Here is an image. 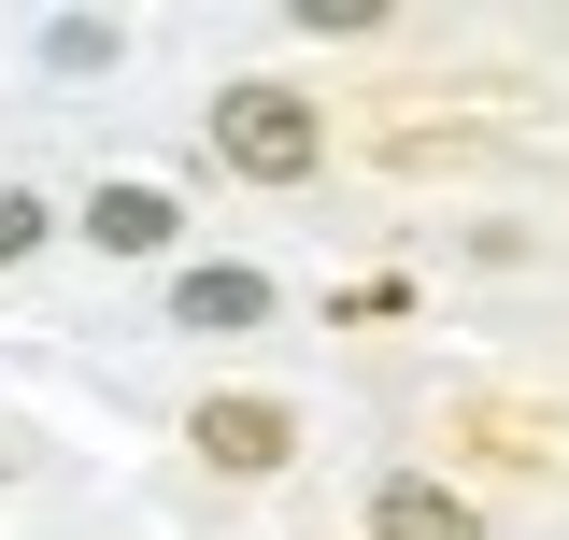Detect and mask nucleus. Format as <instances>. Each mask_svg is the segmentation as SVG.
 I'll return each instance as SVG.
<instances>
[{"instance_id":"1","label":"nucleus","mask_w":569,"mask_h":540,"mask_svg":"<svg viewBox=\"0 0 569 540\" xmlns=\"http://www.w3.org/2000/svg\"><path fill=\"white\" fill-rule=\"evenodd\" d=\"M213 157H228V171H257V186H299V171L328 157V129H313V100H299V86H257V71H242V86L213 100Z\"/></svg>"},{"instance_id":"2","label":"nucleus","mask_w":569,"mask_h":540,"mask_svg":"<svg viewBox=\"0 0 569 540\" xmlns=\"http://www.w3.org/2000/svg\"><path fill=\"white\" fill-rule=\"evenodd\" d=\"M186 441H200L228 483H257V470H284L299 456V427H284V399H200L186 412Z\"/></svg>"},{"instance_id":"3","label":"nucleus","mask_w":569,"mask_h":540,"mask_svg":"<svg viewBox=\"0 0 569 540\" xmlns=\"http://www.w3.org/2000/svg\"><path fill=\"white\" fill-rule=\"evenodd\" d=\"M171 228H186L171 186H100V200H86V242H100V257H171Z\"/></svg>"},{"instance_id":"4","label":"nucleus","mask_w":569,"mask_h":540,"mask_svg":"<svg viewBox=\"0 0 569 540\" xmlns=\"http://www.w3.org/2000/svg\"><path fill=\"white\" fill-rule=\"evenodd\" d=\"M370 540H485V527H470V498H456V483L385 470V498H370Z\"/></svg>"},{"instance_id":"5","label":"nucleus","mask_w":569,"mask_h":540,"mask_svg":"<svg viewBox=\"0 0 569 540\" xmlns=\"http://www.w3.org/2000/svg\"><path fill=\"white\" fill-rule=\"evenodd\" d=\"M171 328L242 341V328H271V284H257V270H186V284H171Z\"/></svg>"},{"instance_id":"6","label":"nucleus","mask_w":569,"mask_h":540,"mask_svg":"<svg viewBox=\"0 0 569 540\" xmlns=\"http://www.w3.org/2000/svg\"><path fill=\"white\" fill-rule=\"evenodd\" d=\"M43 58H58V71H100V58H114V14H58Z\"/></svg>"}]
</instances>
